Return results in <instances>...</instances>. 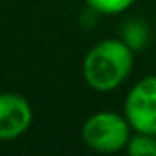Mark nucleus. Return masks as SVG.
Here are the masks:
<instances>
[{
    "mask_svg": "<svg viewBox=\"0 0 156 156\" xmlns=\"http://www.w3.org/2000/svg\"><path fill=\"white\" fill-rule=\"evenodd\" d=\"M134 51L121 38L97 42L83 59L85 83L97 93H109L121 87L133 71Z\"/></svg>",
    "mask_w": 156,
    "mask_h": 156,
    "instance_id": "f257e3e1",
    "label": "nucleus"
},
{
    "mask_svg": "<svg viewBox=\"0 0 156 156\" xmlns=\"http://www.w3.org/2000/svg\"><path fill=\"white\" fill-rule=\"evenodd\" d=\"M130 130L133 129H130L125 115L111 113V111H99L83 122L81 138L95 152L113 154L126 148Z\"/></svg>",
    "mask_w": 156,
    "mask_h": 156,
    "instance_id": "f03ea898",
    "label": "nucleus"
},
{
    "mask_svg": "<svg viewBox=\"0 0 156 156\" xmlns=\"http://www.w3.org/2000/svg\"><path fill=\"white\" fill-rule=\"evenodd\" d=\"M122 109L134 133L156 134V75L136 81L126 93Z\"/></svg>",
    "mask_w": 156,
    "mask_h": 156,
    "instance_id": "7ed1b4c3",
    "label": "nucleus"
},
{
    "mask_svg": "<svg viewBox=\"0 0 156 156\" xmlns=\"http://www.w3.org/2000/svg\"><path fill=\"white\" fill-rule=\"evenodd\" d=\"M34 111L26 97L18 93H0V140L22 136L32 125Z\"/></svg>",
    "mask_w": 156,
    "mask_h": 156,
    "instance_id": "20e7f679",
    "label": "nucleus"
},
{
    "mask_svg": "<svg viewBox=\"0 0 156 156\" xmlns=\"http://www.w3.org/2000/svg\"><path fill=\"white\" fill-rule=\"evenodd\" d=\"M148 26H146L142 20H129V22L122 24L121 30V40L130 48L133 51H138L142 48H146L148 44Z\"/></svg>",
    "mask_w": 156,
    "mask_h": 156,
    "instance_id": "39448f33",
    "label": "nucleus"
},
{
    "mask_svg": "<svg viewBox=\"0 0 156 156\" xmlns=\"http://www.w3.org/2000/svg\"><path fill=\"white\" fill-rule=\"evenodd\" d=\"M125 150L133 156H156V134L136 133L129 138Z\"/></svg>",
    "mask_w": 156,
    "mask_h": 156,
    "instance_id": "423d86ee",
    "label": "nucleus"
},
{
    "mask_svg": "<svg viewBox=\"0 0 156 156\" xmlns=\"http://www.w3.org/2000/svg\"><path fill=\"white\" fill-rule=\"evenodd\" d=\"M85 2L95 14L111 16V14H121V12L129 10L134 4V0H85Z\"/></svg>",
    "mask_w": 156,
    "mask_h": 156,
    "instance_id": "0eeeda50",
    "label": "nucleus"
}]
</instances>
